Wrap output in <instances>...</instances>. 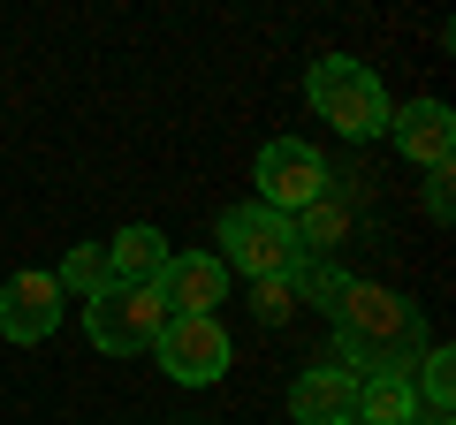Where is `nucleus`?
I'll list each match as a JSON object with an SVG mask.
<instances>
[{"instance_id": "obj_3", "label": "nucleus", "mask_w": 456, "mask_h": 425, "mask_svg": "<svg viewBox=\"0 0 456 425\" xmlns=\"http://www.w3.org/2000/svg\"><path fill=\"white\" fill-rule=\"evenodd\" d=\"M160 327H167V304H160V289H122V281H107V289L84 304V334H92L107 357H137V349H152L160 342Z\"/></svg>"}, {"instance_id": "obj_11", "label": "nucleus", "mask_w": 456, "mask_h": 425, "mask_svg": "<svg viewBox=\"0 0 456 425\" xmlns=\"http://www.w3.org/2000/svg\"><path fill=\"white\" fill-rule=\"evenodd\" d=\"M160 266H167V236L160 229H122L107 244V281H122V289H145V281H160Z\"/></svg>"}, {"instance_id": "obj_17", "label": "nucleus", "mask_w": 456, "mask_h": 425, "mask_svg": "<svg viewBox=\"0 0 456 425\" xmlns=\"http://www.w3.org/2000/svg\"><path fill=\"white\" fill-rule=\"evenodd\" d=\"M426 205H434V221H449V167H441V175L426 182Z\"/></svg>"}, {"instance_id": "obj_16", "label": "nucleus", "mask_w": 456, "mask_h": 425, "mask_svg": "<svg viewBox=\"0 0 456 425\" xmlns=\"http://www.w3.org/2000/svg\"><path fill=\"white\" fill-rule=\"evenodd\" d=\"M251 311H259L266 327H281V319L297 311V289H289V281H259V289H251Z\"/></svg>"}, {"instance_id": "obj_2", "label": "nucleus", "mask_w": 456, "mask_h": 425, "mask_svg": "<svg viewBox=\"0 0 456 425\" xmlns=\"http://www.w3.org/2000/svg\"><path fill=\"white\" fill-rule=\"evenodd\" d=\"M312 107H320V122H335L350 145H365V137H388V92H380V76L365 61H350V53H327V61H312Z\"/></svg>"}, {"instance_id": "obj_12", "label": "nucleus", "mask_w": 456, "mask_h": 425, "mask_svg": "<svg viewBox=\"0 0 456 425\" xmlns=\"http://www.w3.org/2000/svg\"><path fill=\"white\" fill-rule=\"evenodd\" d=\"M289 236H297V251H305V259H320V251H335L342 236H350V205L335 197V182H327V197H312V205L289 221Z\"/></svg>"}, {"instance_id": "obj_15", "label": "nucleus", "mask_w": 456, "mask_h": 425, "mask_svg": "<svg viewBox=\"0 0 456 425\" xmlns=\"http://www.w3.org/2000/svg\"><path fill=\"white\" fill-rule=\"evenodd\" d=\"M426 373H419V388H426V403H434V418H449V395H456V357L449 349H426Z\"/></svg>"}, {"instance_id": "obj_13", "label": "nucleus", "mask_w": 456, "mask_h": 425, "mask_svg": "<svg viewBox=\"0 0 456 425\" xmlns=\"http://www.w3.org/2000/svg\"><path fill=\"white\" fill-rule=\"evenodd\" d=\"M350 418H358V425H411V380H395V373L358 380V403H350Z\"/></svg>"}, {"instance_id": "obj_8", "label": "nucleus", "mask_w": 456, "mask_h": 425, "mask_svg": "<svg viewBox=\"0 0 456 425\" xmlns=\"http://www.w3.org/2000/svg\"><path fill=\"white\" fill-rule=\"evenodd\" d=\"M152 289H160L167 319H213V304H228V266L206 259V251H183V259L160 266Z\"/></svg>"}, {"instance_id": "obj_9", "label": "nucleus", "mask_w": 456, "mask_h": 425, "mask_svg": "<svg viewBox=\"0 0 456 425\" xmlns=\"http://www.w3.org/2000/svg\"><path fill=\"white\" fill-rule=\"evenodd\" d=\"M388 137H395V152L403 160H419V167H449V152H456V115L441 107V99H411V107H388Z\"/></svg>"}, {"instance_id": "obj_4", "label": "nucleus", "mask_w": 456, "mask_h": 425, "mask_svg": "<svg viewBox=\"0 0 456 425\" xmlns=\"http://www.w3.org/2000/svg\"><path fill=\"white\" fill-rule=\"evenodd\" d=\"M221 244H228V266L251 281H297V266H305V251H297L289 221L266 205H236L221 221Z\"/></svg>"}, {"instance_id": "obj_10", "label": "nucleus", "mask_w": 456, "mask_h": 425, "mask_svg": "<svg viewBox=\"0 0 456 425\" xmlns=\"http://www.w3.org/2000/svg\"><path fill=\"white\" fill-rule=\"evenodd\" d=\"M350 403H358V380L342 373V365H312V373L289 388L297 425H350Z\"/></svg>"}, {"instance_id": "obj_7", "label": "nucleus", "mask_w": 456, "mask_h": 425, "mask_svg": "<svg viewBox=\"0 0 456 425\" xmlns=\"http://www.w3.org/2000/svg\"><path fill=\"white\" fill-rule=\"evenodd\" d=\"M53 327H61V281L53 274H16L8 289H0V334L8 342H23V349H38V342H53Z\"/></svg>"}, {"instance_id": "obj_1", "label": "nucleus", "mask_w": 456, "mask_h": 425, "mask_svg": "<svg viewBox=\"0 0 456 425\" xmlns=\"http://www.w3.org/2000/svg\"><path fill=\"white\" fill-rule=\"evenodd\" d=\"M335 349H342L350 380H373V373L411 380V357L426 349V319H419V304H403L380 281H350L335 296Z\"/></svg>"}, {"instance_id": "obj_6", "label": "nucleus", "mask_w": 456, "mask_h": 425, "mask_svg": "<svg viewBox=\"0 0 456 425\" xmlns=\"http://www.w3.org/2000/svg\"><path fill=\"white\" fill-rule=\"evenodd\" d=\"M152 357L167 365V380H183V388H213V380L228 373V327L221 319H167L160 342H152Z\"/></svg>"}, {"instance_id": "obj_5", "label": "nucleus", "mask_w": 456, "mask_h": 425, "mask_svg": "<svg viewBox=\"0 0 456 425\" xmlns=\"http://www.w3.org/2000/svg\"><path fill=\"white\" fill-rule=\"evenodd\" d=\"M251 182H259V205H266V212L297 221L312 197H327V160H320L312 145H297V137H274V145H259Z\"/></svg>"}, {"instance_id": "obj_14", "label": "nucleus", "mask_w": 456, "mask_h": 425, "mask_svg": "<svg viewBox=\"0 0 456 425\" xmlns=\"http://www.w3.org/2000/svg\"><path fill=\"white\" fill-rule=\"evenodd\" d=\"M53 281H61V289H77L84 304H92V296L107 289V251H99V244H77V251L61 259V274H53Z\"/></svg>"}]
</instances>
